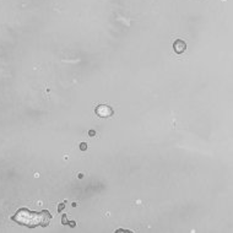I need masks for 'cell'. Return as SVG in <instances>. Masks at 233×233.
<instances>
[{
  "instance_id": "obj_1",
  "label": "cell",
  "mask_w": 233,
  "mask_h": 233,
  "mask_svg": "<svg viewBox=\"0 0 233 233\" xmlns=\"http://www.w3.org/2000/svg\"><path fill=\"white\" fill-rule=\"evenodd\" d=\"M12 221L16 223L26 226L28 228H35V227H47L49 225L50 220H52V215L48 210H43L40 212H35L26 207L20 209L16 211V214L11 217Z\"/></svg>"
},
{
  "instance_id": "obj_2",
  "label": "cell",
  "mask_w": 233,
  "mask_h": 233,
  "mask_svg": "<svg viewBox=\"0 0 233 233\" xmlns=\"http://www.w3.org/2000/svg\"><path fill=\"white\" fill-rule=\"evenodd\" d=\"M95 112L101 118H109V117H112L114 114V110L112 109V107L106 106V104H101V106L96 107Z\"/></svg>"
},
{
  "instance_id": "obj_9",
  "label": "cell",
  "mask_w": 233,
  "mask_h": 233,
  "mask_svg": "<svg viewBox=\"0 0 233 233\" xmlns=\"http://www.w3.org/2000/svg\"><path fill=\"white\" fill-rule=\"evenodd\" d=\"M115 232L118 233V232H131V231H128V229H117Z\"/></svg>"
},
{
  "instance_id": "obj_8",
  "label": "cell",
  "mask_w": 233,
  "mask_h": 233,
  "mask_svg": "<svg viewBox=\"0 0 233 233\" xmlns=\"http://www.w3.org/2000/svg\"><path fill=\"white\" fill-rule=\"evenodd\" d=\"M88 135H90V136H95V135H96V131H95V130H90V131H88Z\"/></svg>"
},
{
  "instance_id": "obj_3",
  "label": "cell",
  "mask_w": 233,
  "mask_h": 233,
  "mask_svg": "<svg viewBox=\"0 0 233 233\" xmlns=\"http://www.w3.org/2000/svg\"><path fill=\"white\" fill-rule=\"evenodd\" d=\"M173 49H174V52L177 54H182L187 49V43L184 42L183 39H177V40H174V43H173Z\"/></svg>"
},
{
  "instance_id": "obj_7",
  "label": "cell",
  "mask_w": 233,
  "mask_h": 233,
  "mask_svg": "<svg viewBox=\"0 0 233 233\" xmlns=\"http://www.w3.org/2000/svg\"><path fill=\"white\" fill-rule=\"evenodd\" d=\"M68 225H69L70 227H75V226H76V222H75V221H69Z\"/></svg>"
},
{
  "instance_id": "obj_6",
  "label": "cell",
  "mask_w": 233,
  "mask_h": 233,
  "mask_svg": "<svg viewBox=\"0 0 233 233\" xmlns=\"http://www.w3.org/2000/svg\"><path fill=\"white\" fill-rule=\"evenodd\" d=\"M64 207H65V204H60V205L58 206V212H62V211L64 210Z\"/></svg>"
},
{
  "instance_id": "obj_4",
  "label": "cell",
  "mask_w": 233,
  "mask_h": 233,
  "mask_svg": "<svg viewBox=\"0 0 233 233\" xmlns=\"http://www.w3.org/2000/svg\"><path fill=\"white\" fill-rule=\"evenodd\" d=\"M68 217H66V215H63V217H62V223L63 225H68Z\"/></svg>"
},
{
  "instance_id": "obj_5",
  "label": "cell",
  "mask_w": 233,
  "mask_h": 233,
  "mask_svg": "<svg viewBox=\"0 0 233 233\" xmlns=\"http://www.w3.org/2000/svg\"><path fill=\"white\" fill-rule=\"evenodd\" d=\"M80 150H82V151L87 150V144H85V143H81V144H80Z\"/></svg>"
}]
</instances>
